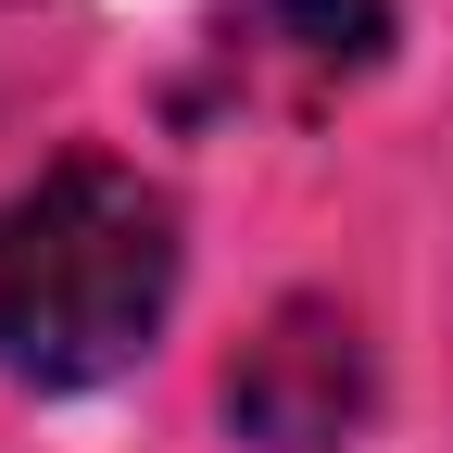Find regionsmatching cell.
<instances>
[{"label":"cell","instance_id":"obj_2","mask_svg":"<svg viewBox=\"0 0 453 453\" xmlns=\"http://www.w3.org/2000/svg\"><path fill=\"white\" fill-rule=\"evenodd\" d=\"M365 340L340 303H277L252 340H240V365H226V416H240V441L265 453H340L365 428Z\"/></svg>","mask_w":453,"mask_h":453},{"label":"cell","instance_id":"obj_1","mask_svg":"<svg viewBox=\"0 0 453 453\" xmlns=\"http://www.w3.org/2000/svg\"><path fill=\"white\" fill-rule=\"evenodd\" d=\"M177 303V202L139 164L76 151L0 202V378L101 390L151 353Z\"/></svg>","mask_w":453,"mask_h":453},{"label":"cell","instance_id":"obj_3","mask_svg":"<svg viewBox=\"0 0 453 453\" xmlns=\"http://www.w3.org/2000/svg\"><path fill=\"white\" fill-rule=\"evenodd\" d=\"M390 50V0H240V13L214 26V64L226 88H252V101H340L365 64Z\"/></svg>","mask_w":453,"mask_h":453}]
</instances>
